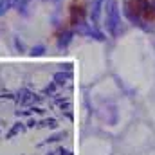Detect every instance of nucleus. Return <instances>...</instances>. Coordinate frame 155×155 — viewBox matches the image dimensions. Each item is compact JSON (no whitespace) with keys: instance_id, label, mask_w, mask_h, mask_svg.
I'll return each instance as SVG.
<instances>
[{"instance_id":"1","label":"nucleus","mask_w":155,"mask_h":155,"mask_svg":"<svg viewBox=\"0 0 155 155\" xmlns=\"http://www.w3.org/2000/svg\"><path fill=\"white\" fill-rule=\"evenodd\" d=\"M105 11V27L110 36H117L121 31V11L117 0H105L103 4Z\"/></svg>"},{"instance_id":"2","label":"nucleus","mask_w":155,"mask_h":155,"mask_svg":"<svg viewBox=\"0 0 155 155\" xmlns=\"http://www.w3.org/2000/svg\"><path fill=\"white\" fill-rule=\"evenodd\" d=\"M105 0H94V5H92V11H90V20H92V25L96 27L97 22H99V15H101V7H103Z\"/></svg>"},{"instance_id":"3","label":"nucleus","mask_w":155,"mask_h":155,"mask_svg":"<svg viewBox=\"0 0 155 155\" xmlns=\"http://www.w3.org/2000/svg\"><path fill=\"white\" fill-rule=\"evenodd\" d=\"M13 0H0V16H4L9 9H11Z\"/></svg>"},{"instance_id":"4","label":"nucleus","mask_w":155,"mask_h":155,"mask_svg":"<svg viewBox=\"0 0 155 155\" xmlns=\"http://www.w3.org/2000/svg\"><path fill=\"white\" fill-rule=\"evenodd\" d=\"M13 2L18 5V9H20V7H24V4H25V0H13Z\"/></svg>"}]
</instances>
